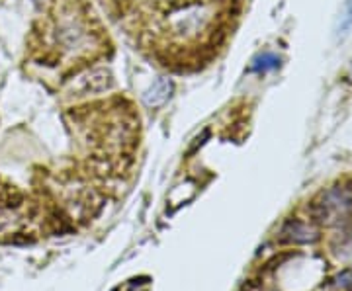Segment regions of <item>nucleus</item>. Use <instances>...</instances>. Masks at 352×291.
Returning a JSON list of instances; mask_svg holds the SVG:
<instances>
[{
	"instance_id": "0eeeda50",
	"label": "nucleus",
	"mask_w": 352,
	"mask_h": 291,
	"mask_svg": "<svg viewBox=\"0 0 352 291\" xmlns=\"http://www.w3.org/2000/svg\"><path fill=\"white\" fill-rule=\"evenodd\" d=\"M276 65V59L270 57V55H263L256 63L252 65V69H266V67H274Z\"/></svg>"
},
{
	"instance_id": "20e7f679",
	"label": "nucleus",
	"mask_w": 352,
	"mask_h": 291,
	"mask_svg": "<svg viewBox=\"0 0 352 291\" xmlns=\"http://www.w3.org/2000/svg\"><path fill=\"white\" fill-rule=\"evenodd\" d=\"M352 205V198L349 191L331 190L323 196L321 203L315 205V213L321 221H333V217H342Z\"/></svg>"
},
{
	"instance_id": "f257e3e1",
	"label": "nucleus",
	"mask_w": 352,
	"mask_h": 291,
	"mask_svg": "<svg viewBox=\"0 0 352 291\" xmlns=\"http://www.w3.org/2000/svg\"><path fill=\"white\" fill-rule=\"evenodd\" d=\"M38 45L43 61L80 63L102 49L104 36L82 0H53Z\"/></svg>"
},
{
	"instance_id": "423d86ee",
	"label": "nucleus",
	"mask_w": 352,
	"mask_h": 291,
	"mask_svg": "<svg viewBox=\"0 0 352 291\" xmlns=\"http://www.w3.org/2000/svg\"><path fill=\"white\" fill-rule=\"evenodd\" d=\"M282 235H284V239L286 241H294V242H307L311 241L314 237V233L309 231V229L302 225V223H288L284 231H282Z\"/></svg>"
},
{
	"instance_id": "f03ea898",
	"label": "nucleus",
	"mask_w": 352,
	"mask_h": 291,
	"mask_svg": "<svg viewBox=\"0 0 352 291\" xmlns=\"http://www.w3.org/2000/svg\"><path fill=\"white\" fill-rule=\"evenodd\" d=\"M221 0H178L153 18V38L163 49H198L215 43L223 24Z\"/></svg>"
},
{
	"instance_id": "39448f33",
	"label": "nucleus",
	"mask_w": 352,
	"mask_h": 291,
	"mask_svg": "<svg viewBox=\"0 0 352 291\" xmlns=\"http://www.w3.org/2000/svg\"><path fill=\"white\" fill-rule=\"evenodd\" d=\"M170 92H173V80L163 78V80L155 82L151 89L147 90V94H145V104H147V106H153V108L163 106L164 102L170 98Z\"/></svg>"
},
{
	"instance_id": "6e6552de",
	"label": "nucleus",
	"mask_w": 352,
	"mask_h": 291,
	"mask_svg": "<svg viewBox=\"0 0 352 291\" xmlns=\"http://www.w3.org/2000/svg\"><path fill=\"white\" fill-rule=\"evenodd\" d=\"M113 2H122V0H113Z\"/></svg>"
},
{
	"instance_id": "7ed1b4c3",
	"label": "nucleus",
	"mask_w": 352,
	"mask_h": 291,
	"mask_svg": "<svg viewBox=\"0 0 352 291\" xmlns=\"http://www.w3.org/2000/svg\"><path fill=\"white\" fill-rule=\"evenodd\" d=\"M112 75L106 69H92L87 75L78 76L73 84V94L75 96H92V94H102L106 90L112 89Z\"/></svg>"
}]
</instances>
